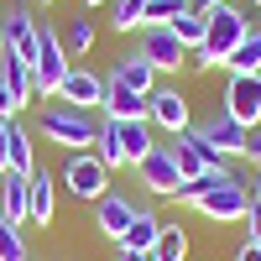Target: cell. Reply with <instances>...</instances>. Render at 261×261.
<instances>
[{
	"label": "cell",
	"mask_w": 261,
	"mask_h": 261,
	"mask_svg": "<svg viewBox=\"0 0 261 261\" xmlns=\"http://www.w3.org/2000/svg\"><path fill=\"white\" fill-rule=\"evenodd\" d=\"M110 84H125V89H136V94H151V89H157V68H151V63H146V53L136 47V53L115 58Z\"/></svg>",
	"instance_id": "9a60e30c"
},
{
	"label": "cell",
	"mask_w": 261,
	"mask_h": 261,
	"mask_svg": "<svg viewBox=\"0 0 261 261\" xmlns=\"http://www.w3.org/2000/svg\"><path fill=\"white\" fill-rule=\"evenodd\" d=\"M11 172H21V178H32L37 162H32V136H27V125L11 120Z\"/></svg>",
	"instance_id": "484cf974"
},
{
	"label": "cell",
	"mask_w": 261,
	"mask_h": 261,
	"mask_svg": "<svg viewBox=\"0 0 261 261\" xmlns=\"http://www.w3.org/2000/svg\"><path fill=\"white\" fill-rule=\"evenodd\" d=\"M53 214H58V204H53V172H32L27 178V225H53Z\"/></svg>",
	"instance_id": "2e32d148"
},
{
	"label": "cell",
	"mask_w": 261,
	"mask_h": 261,
	"mask_svg": "<svg viewBox=\"0 0 261 261\" xmlns=\"http://www.w3.org/2000/svg\"><path fill=\"white\" fill-rule=\"evenodd\" d=\"M246 157H251V167H261V125L246 136Z\"/></svg>",
	"instance_id": "836d02e7"
},
{
	"label": "cell",
	"mask_w": 261,
	"mask_h": 261,
	"mask_svg": "<svg viewBox=\"0 0 261 261\" xmlns=\"http://www.w3.org/2000/svg\"><path fill=\"white\" fill-rule=\"evenodd\" d=\"M225 73H261V27H251V32H246V42L230 53Z\"/></svg>",
	"instance_id": "603a6c76"
},
{
	"label": "cell",
	"mask_w": 261,
	"mask_h": 261,
	"mask_svg": "<svg viewBox=\"0 0 261 261\" xmlns=\"http://www.w3.org/2000/svg\"><path fill=\"white\" fill-rule=\"evenodd\" d=\"M214 6H225V0H193V11H214Z\"/></svg>",
	"instance_id": "74e56055"
},
{
	"label": "cell",
	"mask_w": 261,
	"mask_h": 261,
	"mask_svg": "<svg viewBox=\"0 0 261 261\" xmlns=\"http://www.w3.org/2000/svg\"><path fill=\"white\" fill-rule=\"evenodd\" d=\"M141 53H146V63H151L157 73L188 68V47L172 37V27H146V32H141Z\"/></svg>",
	"instance_id": "7c38bea8"
},
{
	"label": "cell",
	"mask_w": 261,
	"mask_h": 261,
	"mask_svg": "<svg viewBox=\"0 0 261 261\" xmlns=\"http://www.w3.org/2000/svg\"><path fill=\"white\" fill-rule=\"evenodd\" d=\"M178 204H193L204 220L235 225V220H246V209H251V183H241L235 172H209L199 183H183Z\"/></svg>",
	"instance_id": "6da1fadb"
},
{
	"label": "cell",
	"mask_w": 261,
	"mask_h": 261,
	"mask_svg": "<svg viewBox=\"0 0 261 261\" xmlns=\"http://www.w3.org/2000/svg\"><path fill=\"white\" fill-rule=\"evenodd\" d=\"M63 47H68L73 58L94 53V21H89V16H73V21H68V32H63Z\"/></svg>",
	"instance_id": "83f0119b"
},
{
	"label": "cell",
	"mask_w": 261,
	"mask_h": 261,
	"mask_svg": "<svg viewBox=\"0 0 261 261\" xmlns=\"http://www.w3.org/2000/svg\"><path fill=\"white\" fill-rule=\"evenodd\" d=\"M235 261H261V246H251V241H246L241 251H235Z\"/></svg>",
	"instance_id": "e575fe53"
},
{
	"label": "cell",
	"mask_w": 261,
	"mask_h": 261,
	"mask_svg": "<svg viewBox=\"0 0 261 261\" xmlns=\"http://www.w3.org/2000/svg\"><path fill=\"white\" fill-rule=\"evenodd\" d=\"M157 235H162V220H157V209H146V204H136V220H130V230H125V251H151L157 246Z\"/></svg>",
	"instance_id": "d6986e66"
},
{
	"label": "cell",
	"mask_w": 261,
	"mask_h": 261,
	"mask_svg": "<svg viewBox=\"0 0 261 261\" xmlns=\"http://www.w3.org/2000/svg\"><path fill=\"white\" fill-rule=\"evenodd\" d=\"M42 6H53V0H42Z\"/></svg>",
	"instance_id": "60d3db41"
},
{
	"label": "cell",
	"mask_w": 261,
	"mask_h": 261,
	"mask_svg": "<svg viewBox=\"0 0 261 261\" xmlns=\"http://www.w3.org/2000/svg\"><path fill=\"white\" fill-rule=\"evenodd\" d=\"M0 209H6L11 225H27V178H21V172H6V178H0Z\"/></svg>",
	"instance_id": "ffe728a7"
},
{
	"label": "cell",
	"mask_w": 261,
	"mask_h": 261,
	"mask_svg": "<svg viewBox=\"0 0 261 261\" xmlns=\"http://www.w3.org/2000/svg\"><path fill=\"white\" fill-rule=\"evenodd\" d=\"M151 261H183L188 256V230L178 220H162V235H157V246L146 251Z\"/></svg>",
	"instance_id": "44dd1931"
},
{
	"label": "cell",
	"mask_w": 261,
	"mask_h": 261,
	"mask_svg": "<svg viewBox=\"0 0 261 261\" xmlns=\"http://www.w3.org/2000/svg\"><path fill=\"white\" fill-rule=\"evenodd\" d=\"M136 172H141L146 193H157V199H178V193H183V172H178V157H172V146H157V151H151V157H146Z\"/></svg>",
	"instance_id": "8fae6325"
},
{
	"label": "cell",
	"mask_w": 261,
	"mask_h": 261,
	"mask_svg": "<svg viewBox=\"0 0 261 261\" xmlns=\"http://www.w3.org/2000/svg\"><path fill=\"white\" fill-rule=\"evenodd\" d=\"M0 261H32L27 256V235H21V225L6 220V209H0Z\"/></svg>",
	"instance_id": "f1b7e54d"
},
{
	"label": "cell",
	"mask_w": 261,
	"mask_h": 261,
	"mask_svg": "<svg viewBox=\"0 0 261 261\" xmlns=\"http://www.w3.org/2000/svg\"><path fill=\"white\" fill-rule=\"evenodd\" d=\"M94 157H99L105 167H125V146H120V125H115V120L99 125V136H94Z\"/></svg>",
	"instance_id": "d4e9b609"
},
{
	"label": "cell",
	"mask_w": 261,
	"mask_h": 261,
	"mask_svg": "<svg viewBox=\"0 0 261 261\" xmlns=\"http://www.w3.org/2000/svg\"><path fill=\"white\" fill-rule=\"evenodd\" d=\"M204 32H209V16H204V11H183L178 21H172V37L188 47V58L204 47Z\"/></svg>",
	"instance_id": "cb8c5ba5"
},
{
	"label": "cell",
	"mask_w": 261,
	"mask_h": 261,
	"mask_svg": "<svg viewBox=\"0 0 261 261\" xmlns=\"http://www.w3.org/2000/svg\"><path fill=\"white\" fill-rule=\"evenodd\" d=\"M251 6H256V11H261V0H251Z\"/></svg>",
	"instance_id": "ab89813d"
},
{
	"label": "cell",
	"mask_w": 261,
	"mask_h": 261,
	"mask_svg": "<svg viewBox=\"0 0 261 261\" xmlns=\"http://www.w3.org/2000/svg\"><path fill=\"white\" fill-rule=\"evenodd\" d=\"M68 73H73V63H68L63 37L58 32H42V47H37V63H32V89L37 94H58Z\"/></svg>",
	"instance_id": "8992f818"
},
{
	"label": "cell",
	"mask_w": 261,
	"mask_h": 261,
	"mask_svg": "<svg viewBox=\"0 0 261 261\" xmlns=\"http://www.w3.org/2000/svg\"><path fill=\"white\" fill-rule=\"evenodd\" d=\"M220 110H225L230 120H241L246 130H256V125H261V73H230Z\"/></svg>",
	"instance_id": "52a82bcc"
},
{
	"label": "cell",
	"mask_w": 261,
	"mask_h": 261,
	"mask_svg": "<svg viewBox=\"0 0 261 261\" xmlns=\"http://www.w3.org/2000/svg\"><path fill=\"white\" fill-rule=\"evenodd\" d=\"M105 120H146V94L125 89V84H110L105 89Z\"/></svg>",
	"instance_id": "e0dca14e"
},
{
	"label": "cell",
	"mask_w": 261,
	"mask_h": 261,
	"mask_svg": "<svg viewBox=\"0 0 261 261\" xmlns=\"http://www.w3.org/2000/svg\"><path fill=\"white\" fill-rule=\"evenodd\" d=\"M0 172H11V120L0 115Z\"/></svg>",
	"instance_id": "1f68e13d"
},
{
	"label": "cell",
	"mask_w": 261,
	"mask_h": 261,
	"mask_svg": "<svg viewBox=\"0 0 261 261\" xmlns=\"http://www.w3.org/2000/svg\"><path fill=\"white\" fill-rule=\"evenodd\" d=\"M209 16V32H204V47L188 58V68H214V63H230V53L246 42V32H251V21H246V11H235L230 0L225 6H214V11H204Z\"/></svg>",
	"instance_id": "7a4b0ae2"
},
{
	"label": "cell",
	"mask_w": 261,
	"mask_h": 261,
	"mask_svg": "<svg viewBox=\"0 0 261 261\" xmlns=\"http://www.w3.org/2000/svg\"><path fill=\"white\" fill-rule=\"evenodd\" d=\"M172 157H178V172H183V183H199L209 178V172H230L225 157H214V151L193 136V130H183V136H172Z\"/></svg>",
	"instance_id": "30bf717a"
},
{
	"label": "cell",
	"mask_w": 261,
	"mask_h": 261,
	"mask_svg": "<svg viewBox=\"0 0 261 261\" xmlns=\"http://www.w3.org/2000/svg\"><path fill=\"white\" fill-rule=\"evenodd\" d=\"M120 261H151V256H146V251H125V246H120Z\"/></svg>",
	"instance_id": "d590c367"
},
{
	"label": "cell",
	"mask_w": 261,
	"mask_h": 261,
	"mask_svg": "<svg viewBox=\"0 0 261 261\" xmlns=\"http://www.w3.org/2000/svg\"><path fill=\"white\" fill-rule=\"evenodd\" d=\"M146 125L167 130V136H183V130H193L188 94H183V89H151V94H146Z\"/></svg>",
	"instance_id": "ba28073f"
},
{
	"label": "cell",
	"mask_w": 261,
	"mask_h": 261,
	"mask_svg": "<svg viewBox=\"0 0 261 261\" xmlns=\"http://www.w3.org/2000/svg\"><path fill=\"white\" fill-rule=\"evenodd\" d=\"M0 79H6L11 84V94L21 99V105H27L37 89H32V63H21L16 53H0Z\"/></svg>",
	"instance_id": "7402d4cb"
},
{
	"label": "cell",
	"mask_w": 261,
	"mask_h": 261,
	"mask_svg": "<svg viewBox=\"0 0 261 261\" xmlns=\"http://www.w3.org/2000/svg\"><path fill=\"white\" fill-rule=\"evenodd\" d=\"M251 199L261 204V167H256V178H251Z\"/></svg>",
	"instance_id": "8d00e7d4"
},
{
	"label": "cell",
	"mask_w": 261,
	"mask_h": 261,
	"mask_svg": "<svg viewBox=\"0 0 261 261\" xmlns=\"http://www.w3.org/2000/svg\"><path fill=\"white\" fill-rule=\"evenodd\" d=\"M37 47H42V27L32 21V11L6 6L0 11V53H16L21 63H37Z\"/></svg>",
	"instance_id": "5b68a950"
},
{
	"label": "cell",
	"mask_w": 261,
	"mask_h": 261,
	"mask_svg": "<svg viewBox=\"0 0 261 261\" xmlns=\"http://www.w3.org/2000/svg\"><path fill=\"white\" fill-rule=\"evenodd\" d=\"M141 16H146V0H110V27L115 32H141Z\"/></svg>",
	"instance_id": "f546056e"
},
{
	"label": "cell",
	"mask_w": 261,
	"mask_h": 261,
	"mask_svg": "<svg viewBox=\"0 0 261 261\" xmlns=\"http://www.w3.org/2000/svg\"><path fill=\"white\" fill-rule=\"evenodd\" d=\"M63 183H68V193H73V199L99 204L105 193H110V167H105L94 151H73V157H68V167H63Z\"/></svg>",
	"instance_id": "277c9868"
},
{
	"label": "cell",
	"mask_w": 261,
	"mask_h": 261,
	"mask_svg": "<svg viewBox=\"0 0 261 261\" xmlns=\"http://www.w3.org/2000/svg\"><path fill=\"white\" fill-rule=\"evenodd\" d=\"M37 130H42L53 146H94V136H99L94 115H89V110H73V105H47L42 120H37Z\"/></svg>",
	"instance_id": "3957f363"
},
{
	"label": "cell",
	"mask_w": 261,
	"mask_h": 261,
	"mask_svg": "<svg viewBox=\"0 0 261 261\" xmlns=\"http://www.w3.org/2000/svg\"><path fill=\"white\" fill-rule=\"evenodd\" d=\"M120 125V146H125V167H141L151 151H157V141H151V125L146 120H115Z\"/></svg>",
	"instance_id": "ac0fdd59"
},
{
	"label": "cell",
	"mask_w": 261,
	"mask_h": 261,
	"mask_svg": "<svg viewBox=\"0 0 261 261\" xmlns=\"http://www.w3.org/2000/svg\"><path fill=\"white\" fill-rule=\"evenodd\" d=\"M193 136H199L209 151H214V157H246V136H251V130L241 125V120H230L225 110H214L209 120H199V125H193Z\"/></svg>",
	"instance_id": "9c48e42d"
},
{
	"label": "cell",
	"mask_w": 261,
	"mask_h": 261,
	"mask_svg": "<svg viewBox=\"0 0 261 261\" xmlns=\"http://www.w3.org/2000/svg\"><path fill=\"white\" fill-rule=\"evenodd\" d=\"M16 110H21V99L11 94V84L0 79V115H6V120H16Z\"/></svg>",
	"instance_id": "d6a6232c"
},
{
	"label": "cell",
	"mask_w": 261,
	"mask_h": 261,
	"mask_svg": "<svg viewBox=\"0 0 261 261\" xmlns=\"http://www.w3.org/2000/svg\"><path fill=\"white\" fill-rule=\"evenodd\" d=\"M130 220H136V204L120 199V193H105V199L94 204V225H99V235H110V241H125Z\"/></svg>",
	"instance_id": "5bb4252c"
},
{
	"label": "cell",
	"mask_w": 261,
	"mask_h": 261,
	"mask_svg": "<svg viewBox=\"0 0 261 261\" xmlns=\"http://www.w3.org/2000/svg\"><path fill=\"white\" fill-rule=\"evenodd\" d=\"M241 225L251 230L246 241H251V246H261V204H256V199H251V209H246V220H241Z\"/></svg>",
	"instance_id": "4dcf8cb0"
},
{
	"label": "cell",
	"mask_w": 261,
	"mask_h": 261,
	"mask_svg": "<svg viewBox=\"0 0 261 261\" xmlns=\"http://www.w3.org/2000/svg\"><path fill=\"white\" fill-rule=\"evenodd\" d=\"M183 11H193V0H146V16H141V32L146 27H172Z\"/></svg>",
	"instance_id": "4316f807"
},
{
	"label": "cell",
	"mask_w": 261,
	"mask_h": 261,
	"mask_svg": "<svg viewBox=\"0 0 261 261\" xmlns=\"http://www.w3.org/2000/svg\"><path fill=\"white\" fill-rule=\"evenodd\" d=\"M84 6H105V0H84Z\"/></svg>",
	"instance_id": "f35d334b"
},
{
	"label": "cell",
	"mask_w": 261,
	"mask_h": 261,
	"mask_svg": "<svg viewBox=\"0 0 261 261\" xmlns=\"http://www.w3.org/2000/svg\"><path fill=\"white\" fill-rule=\"evenodd\" d=\"M105 89H110V79H99L94 68H73L68 79H63L58 99L73 105V110H89V105H105Z\"/></svg>",
	"instance_id": "4fadbf2b"
}]
</instances>
